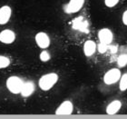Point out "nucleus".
Returning <instances> with one entry per match:
<instances>
[{
	"label": "nucleus",
	"instance_id": "nucleus-1",
	"mask_svg": "<svg viewBox=\"0 0 127 119\" xmlns=\"http://www.w3.org/2000/svg\"><path fill=\"white\" fill-rule=\"evenodd\" d=\"M58 75L56 73H48V74L43 75L38 80V85L42 91H49L55 86L57 81H58Z\"/></svg>",
	"mask_w": 127,
	"mask_h": 119
},
{
	"label": "nucleus",
	"instance_id": "nucleus-2",
	"mask_svg": "<svg viewBox=\"0 0 127 119\" xmlns=\"http://www.w3.org/2000/svg\"><path fill=\"white\" fill-rule=\"evenodd\" d=\"M23 84H24V81H23V79H21V77H16V76H12V77H9L6 79L5 86L11 94L17 95V94H20V92H21Z\"/></svg>",
	"mask_w": 127,
	"mask_h": 119
},
{
	"label": "nucleus",
	"instance_id": "nucleus-3",
	"mask_svg": "<svg viewBox=\"0 0 127 119\" xmlns=\"http://www.w3.org/2000/svg\"><path fill=\"white\" fill-rule=\"evenodd\" d=\"M121 70L119 68H111L103 76V83L107 85L116 84L121 77Z\"/></svg>",
	"mask_w": 127,
	"mask_h": 119
},
{
	"label": "nucleus",
	"instance_id": "nucleus-4",
	"mask_svg": "<svg viewBox=\"0 0 127 119\" xmlns=\"http://www.w3.org/2000/svg\"><path fill=\"white\" fill-rule=\"evenodd\" d=\"M85 0H70L64 6L66 14H75L79 12L85 5Z\"/></svg>",
	"mask_w": 127,
	"mask_h": 119
},
{
	"label": "nucleus",
	"instance_id": "nucleus-5",
	"mask_svg": "<svg viewBox=\"0 0 127 119\" xmlns=\"http://www.w3.org/2000/svg\"><path fill=\"white\" fill-rule=\"evenodd\" d=\"M34 40H35V43L38 45V47L42 48V49L49 47L51 44L50 37L45 32H38L34 37Z\"/></svg>",
	"mask_w": 127,
	"mask_h": 119
},
{
	"label": "nucleus",
	"instance_id": "nucleus-6",
	"mask_svg": "<svg viewBox=\"0 0 127 119\" xmlns=\"http://www.w3.org/2000/svg\"><path fill=\"white\" fill-rule=\"evenodd\" d=\"M98 39L100 43L110 45L114 40V34L109 28H102L98 32Z\"/></svg>",
	"mask_w": 127,
	"mask_h": 119
},
{
	"label": "nucleus",
	"instance_id": "nucleus-7",
	"mask_svg": "<svg viewBox=\"0 0 127 119\" xmlns=\"http://www.w3.org/2000/svg\"><path fill=\"white\" fill-rule=\"evenodd\" d=\"M16 34L10 29H5L0 32V42L5 45H10L15 42Z\"/></svg>",
	"mask_w": 127,
	"mask_h": 119
},
{
	"label": "nucleus",
	"instance_id": "nucleus-8",
	"mask_svg": "<svg viewBox=\"0 0 127 119\" xmlns=\"http://www.w3.org/2000/svg\"><path fill=\"white\" fill-rule=\"evenodd\" d=\"M74 111V105L71 101L66 100L57 107L56 110V115H71Z\"/></svg>",
	"mask_w": 127,
	"mask_h": 119
},
{
	"label": "nucleus",
	"instance_id": "nucleus-9",
	"mask_svg": "<svg viewBox=\"0 0 127 119\" xmlns=\"http://www.w3.org/2000/svg\"><path fill=\"white\" fill-rule=\"evenodd\" d=\"M12 16V9L9 5H3L0 7V25L7 24Z\"/></svg>",
	"mask_w": 127,
	"mask_h": 119
},
{
	"label": "nucleus",
	"instance_id": "nucleus-10",
	"mask_svg": "<svg viewBox=\"0 0 127 119\" xmlns=\"http://www.w3.org/2000/svg\"><path fill=\"white\" fill-rule=\"evenodd\" d=\"M34 90H35V85H34V82L27 81V82H24V84H23L20 94L24 97H28V96H30V95L34 94Z\"/></svg>",
	"mask_w": 127,
	"mask_h": 119
},
{
	"label": "nucleus",
	"instance_id": "nucleus-11",
	"mask_svg": "<svg viewBox=\"0 0 127 119\" xmlns=\"http://www.w3.org/2000/svg\"><path fill=\"white\" fill-rule=\"evenodd\" d=\"M96 44L93 40H87L84 44V54L85 56H92L96 51Z\"/></svg>",
	"mask_w": 127,
	"mask_h": 119
},
{
	"label": "nucleus",
	"instance_id": "nucleus-12",
	"mask_svg": "<svg viewBox=\"0 0 127 119\" xmlns=\"http://www.w3.org/2000/svg\"><path fill=\"white\" fill-rule=\"evenodd\" d=\"M122 108V102L120 100H114L106 106V114L107 115H115Z\"/></svg>",
	"mask_w": 127,
	"mask_h": 119
},
{
	"label": "nucleus",
	"instance_id": "nucleus-13",
	"mask_svg": "<svg viewBox=\"0 0 127 119\" xmlns=\"http://www.w3.org/2000/svg\"><path fill=\"white\" fill-rule=\"evenodd\" d=\"M73 27L74 29L80 30V31H87V27H88V24L87 21L85 20L84 17L80 16V17H77L74 22H73Z\"/></svg>",
	"mask_w": 127,
	"mask_h": 119
},
{
	"label": "nucleus",
	"instance_id": "nucleus-14",
	"mask_svg": "<svg viewBox=\"0 0 127 119\" xmlns=\"http://www.w3.org/2000/svg\"><path fill=\"white\" fill-rule=\"evenodd\" d=\"M119 89L122 92L127 90V73L122 75L119 79Z\"/></svg>",
	"mask_w": 127,
	"mask_h": 119
},
{
	"label": "nucleus",
	"instance_id": "nucleus-15",
	"mask_svg": "<svg viewBox=\"0 0 127 119\" xmlns=\"http://www.w3.org/2000/svg\"><path fill=\"white\" fill-rule=\"evenodd\" d=\"M11 61L9 59V57L5 56H0V69L6 68L10 66Z\"/></svg>",
	"mask_w": 127,
	"mask_h": 119
},
{
	"label": "nucleus",
	"instance_id": "nucleus-16",
	"mask_svg": "<svg viewBox=\"0 0 127 119\" xmlns=\"http://www.w3.org/2000/svg\"><path fill=\"white\" fill-rule=\"evenodd\" d=\"M117 66L119 67H125L127 66V54H122L117 58Z\"/></svg>",
	"mask_w": 127,
	"mask_h": 119
},
{
	"label": "nucleus",
	"instance_id": "nucleus-17",
	"mask_svg": "<svg viewBox=\"0 0 127 119\" xmlns=\"http://www.w3.org/2000/svg\"><path fill=\"white\" fill-rule=\"evenodd\" d=\"M39 58L40 60L42 61V62H47V61L50 60L51 58V56L49 52L46 50H43L41 53H40V56H39Z\"/></svg>",
	"mask_w": 127,
	"mask_h": 119
},
{
	"label": "nucleus",
	"instance_id": "nucleus-18",
	"mask_svg": "<svg viewBox=\"0 0 127 119\" xmlns=\"http://www.w3.org/2000/svg\"><path fill=\"white\" fill-rule=\"evenodd\" d=\"M96 49H97L98 52H99L100 54H104L107 52V50H108V45L100 43V44H98V45L96 46Z\"/></svg>",
	"mask_w": 127,
	"mask_h": 119
},
{
	"label": "nucleus",
	"instance_id": "nucleus-19",
	"mask_svg": "<svg viewBox=\"0 0 127 119\" xmlns=\"http://www.w3.org/2000/svg\"><path fill=\"white\" fill-rule=\"evenodd\" d=\"M120 0H104V5L107 6V7H114L119 3Z\"/></svg>",
	"mask_w": 127,
	"mask_h": 119
},
{
	"label": "nucleus",
	"instance_id": "nucleus-20",
	"mask_svg": "<svg viewBox=\"0 0 127 119\" xmlns=\"http://www.w3.org/2000/svg\"><path fill=\"white\" fill-rule=\"evenodd\" d=\"M122 21H123V24L125 25V26H127V10H125V12L123 13Z\"/></svg>",
	"mask_w": 127,
	"mask_h": 119
},
{
	"label": "nucleus",
	"instance_id": "nucleus-21",
	"mask_svg": "<svg viewBox=\"0 0 127 119\" xmlns=\"http://www.w3.org/2000/svg\"><path fill=\"white\" fill-rule=\"evenodd\" d=\"M108 49H110V51H111L112 53H116L117 50H118V48L116 47V46H114V45H111L110 47L108 46Z\"/></svg>",
	"mask_w": 127,
	"mask_h": 119
}]
</instances>
